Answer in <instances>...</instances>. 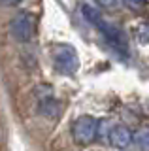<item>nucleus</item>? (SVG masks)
I'll return each mask as SVG.
<instances>
[{
    "instance_id": "nucleus-6",
    "label": "nucleus",
    "mask_w": 149,
    "mask_h": 151,
    "mask_svg": "<svg viewBox=\"0 0 149 151\" xmlns=\"http://www.w3.org/2000/svg\"><path fill=\"white\" fill-rule=\"evenodd\" d=\"M38 111L45 117H57L59 115V104H57L55 98L45 96V98H42L40 104H38Z\"/></svg>"
},
{
    "instance_id": "nucleus-11",
    "label": "nucleus",
    "mask_w": 149,
    "mask_h": 151,
    "mask_svg": "<svg viewBox=\"0 0 149 151\" xmlns=\"http://www.w3.org/2000/svg\"><path fill=\"white\" fill-rule=\"evenodd\" d=\"M2 4H6V6H15V4H19L21 0H0Z\"/></svg>"
},
{
    "instance_id": "nucleus-5",
    "label": "nucleus",
    "mask_w": 149,
    "mask_h": 151,
    "mask_svg": "<svg viewBox=\"0 0 149 151\" xmlns=\"http://www.w3.org/2000/svg\"><path fill=\"white\" fill-rule=\"evenodd\" d=\"M108 142L113 145L115 149H127L128 145L134 142V134L130 132L128 127H125V125H115V127H111V130H110Z\"/></svg>"
},
{
    "instance_id": "nucleus-3",
    "label": "nucleus",
    "mask_w": 149,
    "mask_h": 151,
    "mask_svg": "<svg viewBox=\"0 0 149 151\" xmlns=\"http://www.w3.org/2000/svg\"><path fill=\"white\" fill-rule=\"evenodd\" d=\"M34 17L29 12H19L10 21V30L17 42H30L34 36Z\"/></svg>"
},
{
    "instance_id": "nucleus-1",
    "label": "nucleus",
    "mask_w": 149,
    "mask_h": 151,
    "mask_svg": "<svg viewBox=\"0 0 149 151\" xmlns=\"http://www.w3.org/2000/svg\"><path fill=\"white\" fill-rule=\"evenodd\" d=\"M53 64L59 74L74 76L80 68V57L77 51L70 44H57L53 47Z\"/></svg>"
},
{
    "instance_id": "nucleus-7",
    "label": "nucleus",
    "mask_w": 149,
    "mask_h": 151,
    "mask_svg": "<svg viewBox=\"0 0 149 151\" xmlns=\"http://www.w3.org/2000/svg\"><path fill=\"white\" fill-rule=\"evenodd\" d=\"M81 13H83V17H85L92 27H96L102 21L100 12H98V9H95L92 6H89V4H83V6H81Z\"/></svg>"
},
{
    "instance_id": "nucleus-9",
    "label": "nucleus",
    "mask_w": 149,
    "mask_h": 151,
    "mask_svg": "<svg viewBox=\"0 0 149 151\" xmlns=\"http://www.w3.org/2000/svg\"><path fill=\"white\" fill-rule=\"evenodd\" d=\"M96 4H98L100 8H106V9H111V8H115L119 4V0H95Z\"/></svg>"
},
{
    "instance_id": "nucleus-4",
    "label": "nucleus",
    "mask_w": 149,
    "mask_h": 151,
    "mask_svg": "<svg viewBox=\"0 0 149 151\" xmlns=\"http://www.w3.org/2000/svg\"><path fill=\"white\" fill-rule=\"evenodd\" d=\"M96 28L102 32V36L106 38V42H108L111 47H115V49L127 53V49H128V40H127V34H125V32L121 30L119 27L111 25V23H106L104 19H102L98 25H96Z\"/></svg>"
},
{
    "instance_id": "nucleus-10",
    "label": "nucleus",
    "mask_w": 149,
    "mask_h": 151,
    "mask_svg": "<svg viewBox=\"0 0 149 151\" xmlns=\"http://www.w3.org/2000/svg\"><path fill=\"white\" fill-rule=\"evenodd\" d=\"M123 4H125V6H128L130 9H140V8H142V4H143V0H123Z\"/></svg>"
},
{
    "instance_id": "nucleus-2",
    "label": "nucleus",
    "mask_w": 149,
    "mask_h": 151,
    "mask_svg": "<svg viewBox=\"0 0 149 151\" xmlns=\"http://www.w3.org/2000/svg\"><path fill=\"white\" fill-rule=\"evenodd\" d=\"M72 138L77 145H91L96 140V132H98V119L91 115H80L76 117L70 127Z\"/></svg>"
},
{
    "instance_id": "nucleus-8",
    "label": "nucleus",
    "mask_w": 149,
    "mask_h": 151,
    "mask_svg": "<svg viewBox=\"0 0 149 151\" xmlns=\"http://www.w3.org/2000/svg\"><path fill=\"white\" fill-rule=\"evenodd\" d=\"M134 142H136L140 147H149V129L147 127L140 129L136 134H134Z\"/></svg>"
}]
</instances>
